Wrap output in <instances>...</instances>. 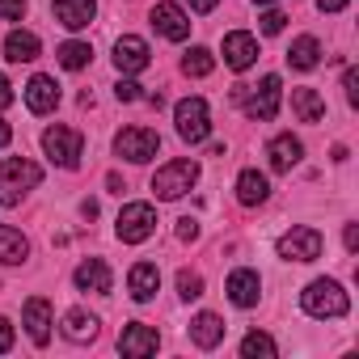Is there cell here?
<instances>
[{
	"mask_svg": "<svg viewBox=\"0 0 359 359\" xmlns=\"http://www.w3.org/2000/svg\"><path fill=\"white\" fill-rule=\"evenodd\" d=\"M317 5H321L325 13H338V9H346V0H317Z\"/></svg>",
	"mask_w": 359,
	"mask_h": 359,
	"instance_id": "cell-41",
	"label": "cell"
},
{
	"mask_svg": "<svg viewBox=\"0 0 359 359\" xmlns=\"http://www.w3.org/2000/svg\"><path fill=\"white\" fill-rule=\"evenodd\" d=\"M177 237H182V241H195V237H199V220H191V216L177 220Z\"/></svg>",
	"mask_w": 359,
	"mask_h": 359,
	"instance_id": "cell-36",
	"label": "cell"
},
{
	"mask_svg": "<svg viewBox=\"0 0 359 359\" xmlns=\"http://www.w3.org/2000/svg\"><path fill=\"white\" fill-rule=\"evenodd\" d=\"M72 279H76L81 292H110V266H106L102 258H85Z\"/></svg>",
	"mask_w": 359,
	"mask_h": 359,
	"instance_id": "cell-21",
	"label": "cell"
},
{
	"mask_svg": "<svg viewBox=\"0 0 359 359\" xmlns=\"http://www.w3.org/2000/svg\"><path fill=\"white\" fill-rule=\"evenodd\" d=\"M43 182V169L26 156H9L0 165V208H18L34 187Z\"/></svg>",
	"mask_w": 359,
	"mask_h": 359,
	"instance_id": "cell-1",
	"label": "cell"
},
{
	"mask_svg": "<svg viewBox=\"0 0 359 359\" xmlns=\"http://www.w3.org/2000/svg\"><path fill=\"white\" fill-rule=\"evenodd\" d=\"M0 18H5V22H22L26 18V0H0Z\"/></svg>",
	"mask_w": 359,
	"mask_h": 359,
	"instance_id": "cell-32",
	"label": "cell"
},
{
	"mask_svg": "<svg viewBox=\"0 0 359 359\" xmlns=\"http://www.w3.org/2000/svg\"><path fill=\"white\" fill-rule=\"evenodd\" d=\"M191 338H195V346L212 351V346L224 342V321H220L216 313H199V317L191 321Z\"/></svg>",
	"mask_w": 359,
	"mask_h": 359,
	"instance_id": "cell-22",
	"label": "cell"
},
{
	"mask_svg": "<svg viewBox=\"0 0 359 359\" xmlns=\"http://www.w3.org/2000/svg\"><path fill=\"white\" fill-rule=\"evenodd\" d=\"M292 110H296V118H300V123H321L325 102H321V93H317V89H292Z\"/></svg>",
	"mask_w": 359,
	"mask_h": 359,
	"instance_id": "cell-25",
	"label": "cell"
},
{
	"mask_svg": "<svg viewBox=\"0 0 359 359\" xmlns=\"http://www.w3.org/2000/svg\"><path fill=\"white\" fill-rule=\"evenodd\" d=\"M342 89H346V102H351V106H359V72H355V68H346Z\"/></svg>",
	"mask_w": 359,
	"mask_h": 359,
	"instance_id": "cell-34",
	"label": "cell"
},
{
	"mask_svg": "<svg viewBox=\"0 0 359 359\" xmlns=\"http://www.w3.org/2000/svg\"><path fill=\"white\" fill-rule=\"evenodd\" d=\"M64 338H72V342H89V338H97V317L85 313V309L64 313Z\"/></svg>",
	"mask_w": 359,
	"mask_h": 359,
	"instance_id": "cell-26",
	"label": "cell"
},
{
	"mask_svg": "<svg viewBox=\"0 0 359 359\" xmlns=\"http://www.w3.org/2000/svg\"><path fill=\"white\" fill-rule=\"evenodd\" d=\"M173 123H177V135H182L187 144H203V140L212 135V114H208V102H203V97L177 102Z\"/></svg>",
	"mask_w": 359,
	"mask_h": 359,
	"instance_id": "cell-5",
	"label": "cell"
},
{
	"mask_svg": "<svg viewBox=\"0 0 359 359\" xmlns=\"http://www.w3.org/2000/svg\"><path fill=\"white\" fill-rule=\"evenodd\" d=\"M177 296H182V300H199V296H203V275L177 271Z\"/></svg>",
	"mask_w": 359,
	"mask_h": 359,
	"instance_id": "cell-31",
	"label": "cell"
},
{
	"mask_svg": "<svg viewBox=\"0 0 359 359\" xmlns=\"http://www.w3.org/2000/svg\"><path fill=\"white\" fill-rule=\"evenodd\" d=\"M266 156H271V169H275V173H292V169L300 165L304 148H300L296 135H275V140L266 144Z\"/></svg>",
	"mask_w": 359,
	"mask_h": 359,
	"instance_id": "cell-18",
	"label": "cell"
},
{
	"mask_svg": "<svg viewBox=\"0 0 359 359\" xmlns=\"http://www.w3.org/2000/svg\"><path fill=\"white\" fill-rule=\"evenodd\" d=\"M26 258H30V241H26L18 229L0 224V262H5V266H18V262H26Z\"/></svg>",
	"mask_w": 359,
	"mask_h": 359,
	"instance_id": "cell-24",
	"label": "cell"
},
{
	"mask_svg": "<svg viewBox=\"0 0 359 359\" xmlns=\"http://www.w3.org/2000/svg\"><path fill=\"white\" fill-rule=\"evenodd\" d=\"M300 304H304V313L309 317H342L346 309H351V300H346V292L334 283V279H313L309 287H304V296H300Z\"/></svg>",
	"mask_w": 359,
	"mask_h": 359,
	"instance_id": "cell-2",
	"label": "cell"
},
{
	"mask_svg": "<svg viewBox=\"0 0 359 359\" xmlns=\"http://www.w3.org/2000/svg\"><path fill=\"white\" fill-rule=\"evenodd\" d=\"M254 60H258V39H254V34H245V30L224 34V64H229L233 72H245Z\"/></svg>",
	"mask_w": 359,
	"mask_h": 359,
	"instance_id": "cell-11",
	"label": "cell"
},
{
	"mask_svg": "<svg viewBox=\"0 0 359 359\" xmlns=\"http://www.w3.org/2000/svg\"><path fill=\"white\" fill-rule=\"evenodd\" d=\"M241 355H245V359H275V338L254 330V334L241 338Z\"/></svg>",
	"mask_w": 359,
	"mask_h": 359,
	"instance_id": "cell-29",
	"label": "cell"
},
{
	"mask_svg": "<svg viewBox=\"0 0 359 359\" xmlns=\"http://www.w3.org/2000/svg\"><path fill=\"white\" fill-rule=\"evenodd\" d=\"M156 287H161V271L152 266V262H135L131 266V275H127V292H131V300H152L156 296Z\"/></svg>",
	"mask_w": 359,
	"mask_h": 359,
	"instance_id": "cell-19",
	"label": "cell"
},
{
	"mask_svg": "<svg viewBox=\"0 0 359 359\" xmlns=\"http://www.w3.org/2000/svg\"><path fill=\"white\" fill-rule=\"evenodd\" d=\"M39 34H30V30H13L9 39H5V60L9 64H34L39 60Z\"/></svg>",
	"mask_w": 359,
	"mask_h": 359,
	"instance_id": "cell-20",
	"label": "cell"
},
{
	"mask_svg": "<svg viewBox=\"0 0 359 359\" xmlns=\"http://www.w3.org/2000/svg\"><path fill=\"white\" fill-rule=\"evenodd\" d=\"M156 346H161V338H156V330H152V325H144V321H131V325L123 330V338H118V351H123L127 359L156 355Z\"/></svg>",
	"mask_w": 359,
	"mask_h": 359,
	"instance_id": "cell-10",
	"label": "cell"
},
{
	"mask_svg": "<svg viewBox=\"0 0 359 359\" xmlns=\"http://www.w3.org/2000/svg\"><path fill=\"white\" fill-rule=\"evenodd\" d=\"M279 258L287 262H313L321 258V233L317 229H292L279 237Z\"/></svg>",
	"mask_w": 359,
	"mask_h": 359,
	"instance_id": "cell-9",
	"label": "cell"
},
{
	"mask_svg": "<svg viewBox=\"0 0 359 359\" xmlns=\"http://www.w3.org/2000/svg\"><path fill=\"white\" fill-rule=\"evenodd\" d=\"M9 346H13V325H9L5 317H0V355H5Z\"/></svg>",
	"mask_w": 359,
	"mask_h": 359,
	"instance_id": "cell-37",
	"label": "cell"
},
{
	"mask_svg": "<svg viewBox=\"0 0 359 359\" xmlns=\"http://www.w3.org/2000/svg\"><path fill=\"white\" fill-rule=\"evenodd\" d=\"M152 26H156L169 43H182V39L191 34V18L177 9V5H156V9H152Z\"/></svg>",
	"mask_w": 359,
	"mask_h": 359,
	"instance_id": "cell-16",
	"label": "cell"
},
{
	"mask_svg": "<svg viewBox=\"0 0 359 359\" xmlns=\"http://www.w3.org/2000/svg\"><path fill=\"white\" fill-rule=\"evenodd\" d=\"M216 5H220V0H191V9H195V13H212Z\"/></svg>",
	"mask_w": 359,
	"mask_h": 359,
	"instance_id": "cell-40",
	"label": "cell"
},
{
	"mask_svg": "<svg viewBox=\"0 0 359 359\" xmlns=\"http://www.w3.org/2000/svg\"><path fill=\"white\" fill-rule=\"evenodd\" d=\"M224 292H229V300H233L237 309H254L258 296H262V279H258V271H245V266H241V271L229 275Z\"/></svg>",
	"mask_w": 359,
	"mask_h": 359,
	"instance_id": "cell-12",
	"label": "cell"
},
{
	"mask_svg": "<svg viewBox=\"0 0 359 359\" xmlns=\"http://www.w3.org/2000/svg\"><path fill=\"white\" fill-rule=\"evenodd\" d=\"M237 97L245 102V114L250 118H258V123H266V118H275L279 114V97H283V85H279V76H262L250 93H245V85L237 89Z\"/></svg>",
	"mask_w": 359,
	"mask_h": 359,
	"instance_id": "cell-6",
	"label": "cell"
},
{
	"mask_svg": "<svg viewBox=\"0 0 359 359\" xmlns=\"http://www.w3.org/2000/svg\"><path fill=\"white\" fill-rule=\"evenodd\" d=\"M317 60H321V43H317L313 34L296 39V43H292V51H287V64H292V68H300V72L317 68Z\"/></svg>",
	"mask_w": 359,
	"mask_h": 359,
	"instance_id": "cell-27",
	"label": "cell"
},
{
	"mask_svg": "<svg viewBox=\"0 0 359 359\" xmlns=\"http://www.w3.org/2000/svg\"><path fill=\"white\" fill-rule=\"evenodd\" d=\"M55 22L64 30H85L93 18H97V0H55Z\"/></svg>",
	"mask_w": 359,
	"mask_h": 359,
	"instance_id": "cell-15",
	"label": "cell"
},
{
	"mask_svg": "<svg viewBox=\"0 0 359 359\" xmlns=\"http://www.w3.org/2000/svg\"><path fill=\"white\" fill-rule=\"evenodd\" d=\"M152 229H156V212H152V203H127V208L118 212V241L140 245V241L152 237Z\"/></svg>",
	"mask_w": 359,
	"mask_h": 359,
	"instance_id": "cell-8",
	"label": "cell"
},
{
	"mask_svg": "<svg viewBox=\"0 0 359 359\" xmlns=\"http://www.w3.org/2000/svg\"><path fill=\"white\" fill-rule=\"evenodd\" d=\"M156 148H161V140H156V131H148V127H123V131L114 135V152H118L123 161H135V165L152 161Z\"/></svg>",
	"mask_w": 359,
	"mask_h": 359,
	"instance_id": "cell-7",
	"label": "cell"
},
{
	"mask_svg": "<svg viewBox=\"0 0 359 359\" xmlns=\"http://www.w3.org/2000/svg\"><path fill=\"white\" fill-rule=\"evenodd\" d=\"M254 5H275V0H254Z\"/></svg>",
	"mask_w": 359,
	"mask_h": 359,
	"instance_id": "cell-44",
	"label": "cell"
},
{
	"mask_svg": "<svg viewBox=\"0 0 359 359\" xmlns=\"http://www.w3.org/2000/svg\"><path fill=\"white\" fill-rule=\"evenodd\" d=\"M195 182H199V165L182 156V161H169V165H161V169H156L152 191H156V199H182Z\"/></svg>",
	"mask_w": 359,
	"mask_h": 359,
	"instance_id": "cell-3",
	"label": "cell"
},
{
	"mask_svg": "<svg viewBox=\"0 0 359 359\" xmlns=\"http://www.w3.org/2000/svg\"><path fill=\"white\" fill-rule=\"evenodd\" d=\"M9 102H13V85H9V81H5V76H0V110H5V106H9Z\"/></svg>",
	"mask_w": 359,
	"mask_h": 359,
	"instance_id": "cell-39",
	"label": "cell"
},
{
	"mask_svg": "<svg viewBox=\"0 0 359 359\" xmlns=\"http://www.w3.org/2000/svg\"><path fill=\"white\" fill-rule=\"evenodd\" d=\"M89 60H93L89 43H64V47H60V64H64L68 72H81V68H85Z\"/></svg>",
	"mask_w": 359,
	"mask_h": 359,
	"instance_id": "cell-30",
	"label": "cell"
},
{
	"mask_svg": "<svg viewBox=\"0 0 359 359\" xmlns=\"http://www.w3.org/2000/svg\"><path fill=\"white\" fill-rule=\"evenodd\" d=\"M22 321H26V334H30V342H34V346H47V342H51V304H47L43 296L26 300Z\"/></svg>",
	"mask_w": 359,
	"mask_h": 359,
	"instance_id": "cell-14",
	"label": "cell"
},
{
	"mask_svg": "<svg viewBox=\"0 0 359 359\" xmlns=\"http://www.w3.org/2000/svg\"><path fill=\"white\" fill-rule=\"evenodd\" d=\"M342 241H346V250L355 254V250H359V229H355V224H346V233H342Z\"/></svg>",
	"mask_w": 359,
	"mask_h": 359,
	"instance_id": "cell-38",
	"label": "cell"
},
{
	"mask_svg": "<svg viewBox=\"0 0 359 359\" xmlns=\"http://www.w3.org/2000/svg\"><path fill=\"white\" fill-rule=\"evenodd\" d=\"M114 64H118V72H144V68L152 64L148 43L135 39V34H123V39L114 43Z\"/></svg>",
	"mask_w": 359,
	"mask_h": 359,
	"instance_id": "cell-13",
	"label": "cell"
},
{
	"mask_svg": "<svg viewBox=\"0 0 359 359\" xmlns=\"http://www.w3.org/2000/svg\"><path fill=\"white\" fill-rule=\"evenodd\" d=\"M212 68H216V55H212L208 47H191V51L182 55V72H187V76H208Z\"/></svg>",
	"mask_w": 359,
	"mask_h": 359,
	"instance_id": "cell-28",
	"label": "cell"
},
{
	"mask_svg": "<svg viewBox=\"0 0 359 359\" xmlns=\"http://www.w3.org/2000/svg\"><path fill=\"white\" fill-rule=\"evenodd\" d=\"M258 22H262V34H279V30H283V22H287V18H283V13H279V9H266V13H262V18H258Z\"/></svg>",
	"mask_w": 359,
	"mask_h": 359,
	"instance_id": "cell-33",
	"label": "cell"
},
{
	"mask_svg": "<svg viewBox=\"0 0 359 359\" xmlns=\"http://www.w3.org/2000/svg\"><path fill=\"white\" fill-rule=\"evenodd\" d=\"M114 97H118V102H135V97H140V85H135V81H118V85H114Z\"/></svg>",
	"mask_w": 359,
	"mask_h": 359,
	"instance_id": "cell-35",
	"label": "cell"
},
{
	"mask_svg": "<svg viewBox=\"0 0 359 359\" xmlns=\"http://www.w3.org/2000/svg\"><path fill=\"white\" fill-rule=\"evenodd\" d=\"M43 152L51 156V165L76 169L81 165V152H85V135L72 131V127H47L43 131Z\"/></svg>",
	"mask_w": 359,
	"mask_h": 359,
	"instance_id": "cell-4",
	"label": "cell"
},
{
	"mask_svg": "<svg viewBox=\"0 0 359 359\" xmlns=\"http://www.w3.org/2000/svg\"><path fill=\"white\" fill-rule=\"evenodd\" d=\"M26 106L34 110V114H51L55 106H60V85L51 81V76H30V85H26Z\"/></svg>",
	"mask_w": 359,
	"mask_h": 359,
	"instance_id": "cell-17",
	"label": "cell"
},
{
	"mask_svg": "<svg viewBox=\"0 0 359 359\" xmlns=\"http://www.w3.org/2000/svg\"><path fill=\"white\" fill-rule=\"evenodd\" d=\"M81 216H85V220H93V216H97V203H93V199H85V203H81Z\"/></svg>",
	"mask_w": 359,
	"mask_h": 359,
	"instance_id": "cell-42",
	"label": "cell"
},
{
	"mask_svg": "<svg viewBox=\"0 0 359 359\" xmlns=\"http://www.w3.org/2000/svg\"><path fill=\"white\" fill-rule=\"evenodd\" d=\"M266 195H271V182L258 173V169H245L241 177H237V199L245 203V208H258V203H266Z\"/></svg>",
	"mask_w": 359,
	"mask_h": 359,
	"instance_id": "cell-23",
	"label": "cell"
},
{
	"mask_svg": "<svg viewBox=\"0 0 359 359\" xmlns=\"http://www.w3.org/2000/svg\"><path fill=\"white\" fill-rule=\"evenodd\" d=\"M9 135H13V127H9L5 118H0V148H5V144H9Z\"/></svg>",
	"mask_w": 359,
	"mask_h": 359,
	"instance_id": "cell-43",
	"label": "cell"
}]
</instances>
